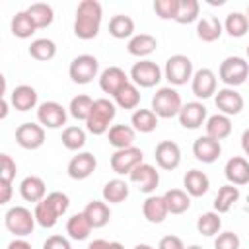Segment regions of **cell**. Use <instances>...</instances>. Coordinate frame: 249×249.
Returning a JSON list of instances; mask_svg holds the SVG:
<instances>
[{"label":"cell","instance_id":"obj_42","mask_svg":"<svg viewBox=\"0 0 249 249\" xmlns=\"http://www.w3.org/2000/svg\"><path fill=\"white\" fill-rule=\"evenodd\" d=\"M222 230V218L218 212L210 210V212H204L196 218V231L204 237H214L218 235Z\"/></svg>","mask_w":249,"mask_h":249},{"label":"cell","instance_id":"obj_27","mask_svg":"<svg viewBox=\"0 0 249 249\" xmlns=\"http://www.w3.org/2000/svg\"><path fill=\"white\" fill-rule=\"evenodd\" d=\"M82 212L86 214V218H88V222L91 224L93 230L105 228L111 220V208L105 200H89Z\"/></svg>","mask_w":249,"mask_h":249},{"label":"cell","instance_id":"obj_22","mask_svg":"<svg viewBox=\"0 0 249 249\" xmlns=\"http://www.w3.org/2000/svg\"><path fill=\"white\" fill-rule=\"evenodd\" d=\"M19 195H21V198H23L25 202L37 204V202H41V200L47 196V185H45V181H43L41 177H37V175H27V177H23L21 183H19Z\"/></svg>","mask_w":249,"mask_h":249},{"label":"cell","instance_id":"obj_16","mask_svg":"<svg viewBox=\"0 0 249 249\" xmlns=\"http://www.w3.org/2000/svg\"><path fill=\"white\" fill-rule=\"evenodd\" d=\"M95 167H97V158L91 152H78L68 161L66 173L74 181H84V179H88L95 171Z\"/></svg>","mask_w":249,"mask_h":249},{"label":"cell","instance_id":"obj_13","mask_svg":"<svg viewBox=\"0 0 249 249\" xmlns=\"http://www.w3.org/2000/svg\"><path fill=\"white\" fill-rule=\"evenodd\" d=\"M177 119H179V124L183 128L196 130V128H200L206 123L208 111H206V107H204L202 101H189V103H183Z\"/></svg>","mask_w":249,"mask_h":249},{"label":"cell","instance_id":"obj_14","mask_svg":"<svg viewBox=\"0 0 249 249\" xmlns=\"http://www.w3.org/2000/svg\"><path fill=\"white\" fill-rule=\"evenodd\" d=\"M16 142L23 150H39L45 144V128L39 123H21L16 128Z\"/></svg>","mask_w":249,"mask_h":249},{"label":"cell","instance_id":"obj_39","mask_svg":"<svg viewBox=\"0 0 249 249\" xmlns=\"http://www.w3.org/2000/svg\"><path fill=\"white\" fill-rule=\"evenodd\" d=\"M224 31L233 37V39H239V37H245L247 31H249V19L243 12H230L224 19Z\"/></svg>","mask_w":249,"mask_h":249},{"label":"cell","instance_id":"obj_18","mask_svg":"<svg viewBox=\"0 0 249 249\" xmlns=\"http://www.w3.org/2000/svg\"><path fill=\"white\" fill-rule=\"evenodd\" d=\"M97 80H99L101 91H103V93H109V95L113 97L119 89H123V88L130 82V76H128L123 68H119V66H109V68L101 70V74H99Z\"/></svg>","mask_w":249,"mask_h":249},{"label":"cell","instance_id":"obj_58","mask_svg":"<svg viewBox=\"0 0 249 249\" xmlns=\"http://www.w3.org/2000/svg\"><path fill=\"white\" fill-rule=\"evenodd\" d=\"M210 6H222L224 4V0H206Z\"/></svg>","mask_w":249,"mask_h":249},{"label":"cell","instance_id":"obj_59","mask_svg":"<svg viewBox=\"0 0 249 249\" xmlns=\"http://www.w3.org/2000/svg\"><path fill=\"white\" fill-rule=\"evenodd\" d=\"M185 249H204V247H200V245H196V243H193V245H187Z\"/></svg>","mask_w":249,"mask_h":249},{"label":"cell","instance_id":"obj_46","mask_svg":"<svg viewBox=\"0 0 249 249\" xmlns=\"http://www.w3.org/2000/svg\"><path fill=\"white\" fill-rule=\"evenodd\" d=\"M152 8L160 19H175L179 12V0H154Z\"/></svg>","mask_w":249,"mask_h":249},{"label":"cell","instance_id":"obj_53","mask_svg":"<svg viewBox=\"0 0 249 249\" xmlns=\"http://www.w3.org/2000/svg\"><path fill=\"white\" fill-rule=\"evenodd\" d=\"M12 198V183L10 181H0V202L8 204Z\"/></svg>","mask_w":249,"mask_h":249},{"label":"cell","instance_id":"obj_48","mask_svg":"<svg viewBox=\"0 0 249 249\" xmlns=\"http://www.w3.org/2000/svg\"><path fill=\"white\" fill-rule=\"evenodd\" d=\"M16 171H18V165L16 161L12 160L10 154H0V181H14L16 177Z\"/></svg>","mask_w":249,"mask_h":249},{"label":"cell","instance_id":"obj_44","mask_svg":"<svg viewBox=\"0 0 249 249\" xmlns=\"http://www.w3.org/2000/svg\"><path fill=\"white\" fill-rule=\"evenodd\" d=\"M62 146L70 152H80L86 146V130L82 126H64L62 130Z\"/></svg>","mask_w":249,"mask_h":249},{"label":"cell","instance_id":"obj_36","mask_svg":"<svg viewBox=\"0 0 249 249\" xmlns=\"http://www.w3.org/2000/svg\"><path fill=\"white\" fill-rule=\"evenodd\" d=\"M29 56L39 60V62H49L54 58L56 54V43L53 39H47V37H39V39H33L29 49H27Z\"/></svg>","mask_w":249,"mask_h":249},{"label":"cell","instance_id":"obj_49","mask_svg":"<svg viewBox=\"0 0 249 249\" xmlns=\"http://www.w3.org/2000/svg\"><path fill=\"white\" fill-rule=\"evenodd\" d=\"M47 198L54 204V208L60 212V216L66 214V210H68V206H70V198H68L66 193H62V191H53V193L47 195Z\"/></svg>","mask_w":249,"mask_h":249},{"label":"cell","instance_id":"obj_26","mask_svg":"<svg viewBox=\"0 0 249 249\" xmlns=\"http://www.w3.org/2000/svg\"><path fill=\"white\" fill-rule=\"evenodd\" d=\"M183 187H185V191L189 193V196L198 198V196H204V195L208 193V189H210V179H208V175H206L204 171H200V169H189V171L185 173V177H183Z\"/></svg>","mask_w":249,"mask_h":249},{"label":"cell","instance_id":"obj_8","mask_svg":"<svg viewBox=\"0 0 249 249\" xmlns=\"http://www.w3.org/2000/svg\"><path fill=\"white\" fill-rule=\"evenodd\" d=\"M128 76H130V82L138 88H154L161 82L163 72L154 60L144 58V60H138V62L132 64Z\"/></svg>","mask_w":249,"mask_h":249},{"label":"cell","instance_id":"obj_40","mask_svg":"<svg viewBox=\"0 0 249 249\" xmlns=\"http://www.w3.org/2000/svg\"><path fill=\"white\" fill-rule=\"evenodd\" d=\"M113 101L121 109H134L136 111V107L140 105V89H138V86H134L132 82H128L123 89H119L113 95Z\"/></svg>","mask_w":249,"mask_h":249},{"label":"cell","instance_id":"obj_1","mask_svg":"<svg viewBox=\"0 0 249 249\" xmlns=\"http://www.w3.org/2000/svg\"><path fill=\"white\" fill-rule=\"evenodd\" d=\"M103 21V8L97 0H82L76 8L74 18V35L82 41L95 39Z\"/></svg>","mask_w":249,"mask_h":249},{"label":"cell","instance_id":"obj_45","mask_svg":"<svg viewBox=\"0 0 249 249\" xmlns=\"http://www.w3.org/2000/svg\"><path fill=\"white\" fill-rule=\"evenodd\" d=\"M200 19V4L198 0H179V12L175 21L181 25H189Z\"/></svg>","mask_w":249,"mask_h":249},{"label":"cell","instance_id":"obj_56","mask_svg":"<svg viewBox=\"0 0 249 249\" xmlns=\"http://www.w3.org/2000/svg\"><path fill=\"white\" fill-rule=\"evenodd\" d=\"M8 105H10V103H8V99H6V97H2V113H0V117H2V119H6V115H8Z\"/></svg>","mask_w":249,"mask_h":249},{"label":"cell","instance_id":"obj_43","mask_svg":"<svg viewBox=\"0 0 249 249\" xmlns=\"http://www.w3.org/2000/svg\"><path fill=\"white\" fill-rule=\"evenodd\" d=\"M27 14L31 16V19H33V23L37 25V29L49 27V25L53 23V19H54L53 8H51L49 4H45V2H35V4H31V6H27Z\"/></svg>","mask_w":249,"mask_h":249},{"label":"cell","instance_id":"obj_25","mask_svg":"<svg viewBox=\"0 0 249 249\" xmlns=\"http://www.w3.org/2000/svg\"><path fill=\"white\" fill-rule=\"evenodd\" d=\"M224 33V23L216 16H202L196 21V37L204 43H214L222 37Z\"/></svg>","mask_w":249,"mask_h":249},{"label":"cell","instance_id":"obj_28","mask_svg":"<svg viewBox=\"0 0 249 249\" xmlns=\"http://www.w3.org/2000/svg\"><path fill=\"white\" fill-rule=\"evenodd\" d=\"M204 128H206V136L222 142L231 134V119L228 115H222V113L210 115L204 123Z\"/></svg>","mask_w":249,"mask_h":249},{"label":"cell","instance_id":"obj_35","mask_svg":"<svg viewBox=\"0 0 249 249\" xmlns=\"http://www.w3.org/2000/svg\"><path fill=\"white\" fill-rule=\"evenodd\" d=\"M10 31L14 37L18 39H29L35 31H37V25L33 23L31 16L27 14V10H21V12H16V16L12 18L10 21Z\"/></svg>","mask_w":249,"mask_h":249},{"label":"cell","instance_id":"obj_11","mask_svg":"<svg viewBox=\"0 0 249 249\" xmlns=\"http://www.w3.org/2000/svg\"><path fill=\"white\" fill-rule=\"evenodd\" d=\"M214 105H216L218 113L233 117V115H239L243 111L245 101H243V95L235 88H222L214 95Z\"/></svg>","mask_w":249,"mask_h":249},{"label":"cell","instance_id":"obj_60","mask_svg":"<svg viewBox=\"0 0 249 249\" xmlns=\"http://www.w3.org/2000/svg\"><path fill=\"white\" fill-rule=\"evenodd\" d=\"M245 53H247V58H249V45H247V49H245Z\"/></svg>","mask_w":249,"mask_h":249},{"label":"cell","instance_id":"obj_5","mask_svg":"<svg viewBox=\"0 0 249 249\" xmlns=\"http://www.w3.org/2000/svg\"><path fill=\"white\" fill-rule=\"evenodd\" d=\"M218 78L226 84V88H237L249 80V62L243 56H226L220 62Z\"/></svg>","mask_w":249,"mask_h":249},{"label":"cell","instance_id":"obj_9","mask_svg":"<svg viewBox=\"0 0 249 249\" xmlns=\"http://www.w3.org/2000/svg\"><path fill=\"white\" fill-rule=\"evenodd\" d=\"M68 119V111L58 103V101H43L37 107V123L43 128H62L66 124Z\"/></svg>","mask_w":249,"mask_h":249},{"label":"cell","instance_id":"obj_21","mask_svg":"<svg viewBox=\"0 0 249 249\" xmlns=\"http://www.w3.org/2000/svg\"><path fill=\"white\" fill-rule=\"evenodd\" d=\"M193 156L202 163H214L222 156V144L210 136H198L193 142Z\"/></svg>","mask_w":249,"mask_h":249},{"label":"cell","instance_id":"obj_10","mask_svg":"<svg viewBox=\"0 0 249 249\" xmlns=\"http://www.w3.org/2000/svg\"><path fill=\"white\" fill-rule=\"evenodd\" d=\"M111 169L117 173V175H126L140 163H144V154L140 148L136 146H130V148H123V150H115L111 154Z\"/></svg>","mask_w":249,"mask_h":249},{"label":"cell","instance_id":"obj_41","mask_svg":"<svg viewBox=\"0 0 249 249\" xmlns=\"http://www.w3.org/2000/svg\"><path fill=\"white\" fill-rule=\"evenodd\" d=\"M93 101L89 95L86 93H78L76 97L70 99V105H68V115L76 121H88V117L91 115V109H93Z\"/></svg>","mask_w":249,"mask_h":249},{"label":"cell","instance_id":"obj_17","mask_svg":"<svg viewBox=\"0 0 249 249\" xmlns=\"http://www.w3.org/2000/svg\"><path fill=\"white\" fill-rule=\"evenodd\" d=\"M128 181L138 185L142 193L152 195L160 185V171L150 163H140L128 173Z\"/></svg>","mask_w":249,"mask_h":249},{"label":"cell","instance_id":"obj_57","mask_svg":"<svg viewBox=\"0 0 249 249\" xmlns=\"http://www.w3.org/2000/svg\"><path fill=\"white\" fill-rule=\"evenodd\" d=\"M132 249H154L152 245H148V243H138V245H134Z\"/></svg>","mask_w":249,"mask_h":249},{"label":"cell","instance_id":"obj_52","mask_svg":"<svg viewBox=\"0 0 249 249\" xmlns=\"http://www.w3.org/2000/svg\"><path fill=\"white\" fill-rule=\"evenodd\" d=\"M86 249H124L123 243L119 241H107V239H93L88 243Z\"/></svg>","mask_w":249,"mask_h":249},{"label":"cell","instance_id":"obj_19","mask_svg":"<svg viewBox=\"0 0 249 249\" xmlns=\"http://www.w3.org/2000/svg\"><path fill=\"white\" fill-rule=\"evenodd\" d=\"M224 175L230 185L243 187L249 185V160L243 156H233L224 165Z\"/></svg>","mask_w":249,"mask_h":249},{"label":"cell","instance_id":"obj_2","mask_svg":"<svg viewBox=\"0 0 249 249\" xmlns=\"http://www.w3.org/2000/svg\"><path fill=\"white\" fill-rule=\"evenodd\" d=\"M115 115H117V105H115V101H111V99H107V97L95 99V101H93L91 115H89L88 121H86L88 132H91L93 136L107 134L109 128L113 126L111 123L115 121Z\"/></svg>","mask_w":249,"mask_h":249},{"label":"cell","instance_id":"obj_47","mask_svg":"<svg viewBox=\"0 0 249 249\" xmlns=\"http://www.w3.org/2000/svg\"><path fill=\"white\" fill-rule=\"evenodd\" d=\"M241 239L233 231H220L214 239V249H239Z\"/></svg>","mask_w":249,"mask_h":249},{"label":"cell","instance_id":"obj_51","mask_svg":"<svg viewBox=\"0 0 249 249\" xmlns=\"http://www.w3.org/2000/svg\"><path fill=\"white\" fill-rule=\"evenodd\" d=\"M158 249H185V243L179 235H163L158 243Z\"/></svg>","mask_w":249,"mask_h":249},{"label":"cell","instance_id":"obj_54","mask_svg":"<svg viewBox=\"0 0 249 249\" xmlns=\"http://www.w3.org/2000/svg\"><path fill=\"white\" fill-rule=\"evenodd\" d=\"M6 249H33V247H31V243L25 241L23 237H16V239H12V241L8 243Z\"/></svg>","mask_w":249,"mask_h":249},{"label":"cell","instance_id":"obj_32","mask_svg":"<svg viewBox=\"0 0 249 249\" xmlns=\"http://www.w3.org/2000/svg\"><path fill=\"white\" fill-rule=\"evenodd\" d=\"M237 200H239V187L226 183V185H222V187L218 189V193H216V196H214V212L226 214V212H230V208H231Z\"/></svg>","mask_w":249,"mask_h":249},{"label":"cell","instance_id":"obj_62","mask_svg":"<svg viewBox=\"0 0 249 249\" xmlns=\"http://www.w3.org/2000/svg\"><path fill=\"white\" fill-rule=\"evenodd\" d=\"M247 204H249V195H247Z\"/></svg>","mask_w":249,"mask_h":249},{"label":"cell","instance_id":"obj_30","mask_svg":"<svg viewBox=\"0 0 249 249\" xmlns=\"http://www.w3.org/2000/svg\"><path fill=\"white\" fill-rule=\"evenodd\" d=\"M128 195H130L128 183L123 179H109L101 191V196L107 204H121L128 198Z\"/></svg>","mask_w":249,"mask_h":249},{"label":"cell","instance_id":"obj_55","mask_svg":"<svg viewBox=\"0 0 249 249\" xmlns=\"http://www.w3.org/2000/svg\"><path fill=\"white\" fill-rule=\"evenodd\" d=\"M241 150L249 160V128H245L243 134H241Z\"/></svg>","mask_w":249,"mask_h":249},{"label":"cell","instance_id":"obj_61","mask_svg":"<svg viewBox=\"0 0 249 249\" xmlns=\"http://www.w3.org/2000/svg\"><path fill=\"white\" fill-rule=\"evenodd\" d=\"M245 16H247V19H249V6H247V12H245Z\"/></svg>","mask_w":249,"mask_h":249},{"label":"cell","instance_id":"obj_24","mask_svg":"<svg viewBox=\"0 0 249 249\" xmlns=\"http://www.w3.org/2000/svg\"><path fill=\"white\" fill-rule=\"evenodd\" d=\"M156 49H158V39L154 35H150V33H136L126 43L128 54L138 56L140 60H144L146 56H150L152 53H156Z\"/></svg>","mask_w":249,"mask_h":249},{"label":"cell","instance_id":"obj_23","mask_svg":"<svg viewBox=\"0 0 249 249\" xmlns=\"http://www.w3.org/2000/svg\"><path fill=\"white\" fill-rule=\"evenodd\" d=\"M142 214L150 224H161L169 216L163 195L161 196L160 195H148L146 200L142 202Z\"/></svg>","mask_w":249,"mask_h":249},{"label":"cell","instance_id":"obj_31","mask_svg":"<svg viewBox=\"0 0 249 249\" xmlns=\"http://www.w3.org/2000/svg\"><path fill=\"white\" fill-rule=\"evenodd\" d=\"M158 123H160V117L152 109H136L130 117V126L142 134L154 132L158 128Z\"/></svg>","mask_w":249,"mask_h":249},{"label":"cell","instance_id":"obj_29","mask_svg":"<svg viewBox=\"0 0 249 249\" xmlns=\"http://www.w3.org/2000/svg\"><path fill=\"white\" fill-rule=\"evenodd\" d=\"M134 138H136V130L130 124H113L107 132V140L115 150L134 146Z\"/></svg>","mask_w":249,"mask_h":249},{"label":"cell","instance_id":"obj_37","mask_svg":"<svg viewBox=\"0 0 249 249\" xmlns=\"http://www.w3.org/2000/svg\"><path fill=\"white\" fill-rule=\"evenodd\" d=\"M169 214H185L191 208V196L185 189H169L163 193Z\"/></svg>","mask_w":249,"mask_h":249},{"label":"cell","instance_id":"obj_15","mask_svg":"<svg viewBox=\"0 0 249 249\" xmlns=\"http://www.w3.org/2000/svg\"><path fill=\"white\" fill-rule=\"evenodd\" d=\"M154 158H156V163H158L160 169L173 171L181 163V148L173 140H161V142L156 144Z\"/></svg>","mask_w":249,"mask_h":249},{"label":"cell","instance_id":"obj_12","mask_svg":"<svg viewBox=\"0 0 249 249\" xmlns=\"http://www.w3.org/2000/svg\"><path fill=\"white\" fill-rule=\"evenodd\" d=\"M191 91L198 99H208L218 91V78L210 68H198L191 80Z\"/></svg>","mask_w":249,"mask_h":249},{"label":"cell","instance_id":"obj_6","mask_svg":"<svg viewBox=\"0 0 249 249\" xmlns=\"http://www.w3.org/2000/svg\"><path fill=\"white\" fill-rule=\"evenodd\" d=\"M99 60L93 54H78L72 58L68 66V76L74 84L86 86L93 82V78H99Z\"/></svg>","mask_w":249,"mask_h":249},{"label":"cell","instance_id":"obj_3","mask_svg":"<svg viewBox=\"0 0 249 249\" xmlns=\"http://www.w3.org/2000/svg\"><path fill=\"white\" fill-rule=\"evenodd\" d=\"M35 224H37L35 214L29 208L21 206V204L8 208L6 214H4V226L16 237H27V235H31L33 230H35Z\"/></svg>","mask_w":249,"mask_h":249},{"label":"cell","instance_id":"obj_4","mask_svg":"<svg viewBox=\"0 0 249 249\" xmlns=\"http://www.w3.org/2000/svg\"><path fill=\"white\" fill-rule=\"evenodd\" d=\"M183 107L181 95L173 86H163L160 88L154 95H152V111L160 117V119H173L179 115Z\"/></svg>","mask_w":249,"mask_h":249},{"label":"cell","instance_id":"obj_33","mask_svg":"<svg viewBox=\"0 0 249 249\" xmlns=\"http://www.w3.org/2000/svg\"><path fill=\"white\" fill-rule=\"evenodd\" d=\"M33 214H35L37 224H39L41 228H45V230L54 228V226H56V222H58V218H60V212L54 208V204H53L47 196H45L41 202H37V204H35Z\"/></svg>","mask_w":249,"mask_h":249},{"label":"cell","instance_id":"obj_34","mask_svg":"<svg viewBox=\"0 0 249 249\" xmlns=\"http://www.w3.org/2000/svg\"><path fill=\"white\" fill-rule=\"evenodd\" d=\"M91 230H93V228H91V224L88 222V218H86L84 212L72 214V216L68 218V222H66V233H68V237L74 239V241H84V239H88L89 233H91Z\"/></svg>","mask_w":249,"mask_h":249},{"label":"cell","instance_id":"obj_20","mask_svg":"<svg viewBox=\"0 0 249 249\" xmlns=\"http://www.w3.org/2000/svg\"><path fill=\"white\" fill-rule=\"evenodd\" d=\"M39 97H37V89L29 84H21V86H16L10 93V105L16 109V111H31V109H37L39 107Z\"/></svg>","mask_w":249,"mask_h":249},{"label":"cell","instance_id":"obj_50","mask_svg":"<svg viewBox=\"0 0 249 249\" xmlns=\"http://www.w3.org/2000/svg\"><path fill=\"white\" fill-rule=\"evenodd\" d=\"M43 249H72V243H70L68 237L54 233V235H49V237L45 239Z\"/></svg>","mask_w":249,"mask_h":249},{"label":"cell","instance_id":"obj_7","mask_svg":"<svg viewBox=\"0 0 249 249\" xmlns=\"http://www.w3.org/2000/svg\"><path fill=\"white\" fill-rule=\"evenodd\" d=\"M193 62L187 54H171L165 60L163 78L169 82V86H185L193 80Z\"/></svg>","mask_w":249,"mask_h":249},{"label":"cell","instance_id":"obj_38","mask_svg":"<svg viewBox=\"0 0 249 249\" xmlns=\"http://www.w3.org/2000/svg\"><path fill=\"white\" fill-rule=\"evenodd\" d=\"M109 35L115 39H130L134 37V19L124 14H117L109 19Z\"/></svg>","mask_w":249,"mask_h":249}]
</instances>
